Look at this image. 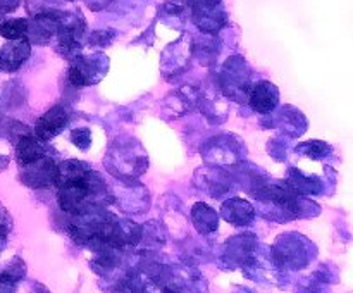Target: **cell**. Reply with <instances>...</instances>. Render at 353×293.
I'll use <instances>...</instances> for the list:
<instances>
[{
  "label": "cell",
  "instance_id": "obj_3",
  "mask_svg": "<svg viewBox=\"0 0 353 293\" xmlns=\"http://www.w3.org/2000/svg\"><path fill=\"white\" fill-rule=\"evenodd\" d=\"M65 124H68V112L62 107H54L37 121V128H34L37 138L38 140H50L64 130Z\"/></svg>",
  "mask_w": 353,
  "mask_h": 293
},
{
  "label": "cell",
  "instance_id": "obj_5",
  "mask_svg": "<svg viewBox=\"0 0 353 293\" xmlns=\"http://www.w3.org/2000/svg\"><path fill=\"white\" fill-rule=\"evenodd\" d=\"M43 155V147H41L40 140L34 137H23L16 147V157L21 168L33 164Z\"/></svg>",
  "mask_w": 353,
  "mask_h": 293
},
{
  "label": "cell",
  "instance_id": "obj_8",
  "mask_svg": "<svg viewBox=\"0 0 353 293\" xmlns=\"http://www.w3.org/2000/svg\"><path fill=\"white\" fill-rule=\"evenodd\" d=\"M19 6V0H0V14L12 12Z\"/></svg>",
  "mask_w": 353,
  "mask_h": 293
},
{
  "label": "cell",
  "instance_id": "obj_2",
  "mask_svg": "<svg viewBox=\"0 0 353 293\" xmlns=\"http://www.w3.org/2000/svg\"><path fill=\"white\" fill-rule=\"evenodd\" d=\"M30 57V41L26 38L9 40V43L0 48V69L12 72L19 69Z\"/></svg>",
  "mask_w": 353,
  "mask_h": 293
},
{
  "label": "cell",
  "instance_id": "obj_6",
  "mask_svg": "<svg viewBox=\"0 0 353 293\" xmlns=\"http://www.w3.org/2000/svg\"><path fill=\"white\" fill-rule=\"evenodd\" d=\"M28 19H7L0 23V34L7 40H21L26 38Z\"/></svg>",
  "mask_w": 353,
  "mask_h": 293
},
{
  "label": "cell",
  "instance_id": "obj_1",
  "mask_svg": "<svg viewBox=\"0 0 353 293\" xmlns=\"http://www.w3.org/2000/svg\"><path fill=\"white\" fill-rule=\"evenodd\" d=\"M193 19L200 30L214 33L224 24L226 14H224L223 6L216 0H200L193 7Z\"/></svg>",
  "mask_w": 353,
  "mask_h": 293
},
{
  "label": "cell",
  "instance_id": "obj_4",
  "mask_svg": "<svg viewBox=\"0 0 353 293\" xmlns=\"http://www.w3.org/2000/svg\"><path fill=\"white\" fill-rule=\"evenodd\" d=\"M250 103L252 109L257 110V112H269V110L274 109V105L278 103V92H276L274 85L268 81H261L254 86L250 95Z\"/></svg>",
  "mask_w": 353,
  "mask_h": 293
},
{
  "label": "cell",
  "instance_id": "obj_7",
  "mask_svg": "<svg viewBox=\"0 0 353 293\" xmlns=\"http://www.w3.org/2000/svg\"><path fill=\"white\" fill-rule=\"evenodd\" d=\"M71 137H72V141H74V145H78V147L83 148V150L88 148L90 140H92V138H90L88 130H74Z\"/></svg>",
  "mask_w": 353,
  "mask_h": 293
}]
</instances>
